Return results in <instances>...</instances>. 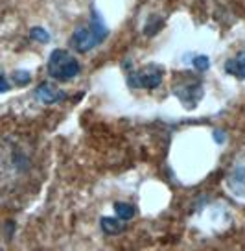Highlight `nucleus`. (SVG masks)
Segmentation results:
<instances>
[{
    "mask_svg": "<svg viewBox=\"0 0 245 251\" xmlns=\"http://www.w3.org/2000/svg\"><path fill=\"white\" fill-rule=\"evenodd\" d=\"M114 211H116V216L120 220H124V222L131 220L134 216V212H136L131 203H122V201H118V203L114 205Z\"/></svg>",
    "mask_w": 245,
    "mask_h": 251,
    "instance_id": "nucleus-9",
    "label": "nucleus"
},
{
    "mask_svg": "<svg viewBox=\"0 0 245 251\" xmlns=\"http://www.w3.org/2000/svg\"><path fill=\"white\" fill-rule=\"evenodd\" d=\"M164 71L158 65H146L138 71L129 72L127 81L133 89H157L162 83Z\"/></svg>",
    "mask_w": 245,
    "mask_h": 251,
    "instance_id": "nucleus-4",
    "label": "nucleus"
},
{
    "mask_svg": "<svg viewBox=\"0 0 245 251\" xmlns=\"http://www.w3.org/2000/svg\"><path fill=\"white\" fill-rule=\"evenodd\" d=\"M35 96H37L43 103H57L67 98V94H65L61 89H57L56 85H52V83H41V85L35 89Z\"/></svg>",
    "mask_w": 245,
    "mask_h": 251,
    "instance_id": "nucleus-6",
    "label": "nucleus"
},
{
    "mask_svg": "<svg viewBox=\"0 0 245 251\" xmlns=\"http://www.w3.org/2000/svg\"><path fill=\"white\" fill-rule=\"evenodd\" d=\"M225 72L238 79H245V50L225 63Z\"/></svg>",
    "mask_w": 245,
    "mask_h": 251,
    "instance_id": "nucleus-7",
    "label": "nucleus"
},
{
    "mask_svg": "<svg viewBox=\"0 0 245 251\" xmlns=\"http://www.w3.org/2000/svg\"><path fill=\"white\" fill-rule=\"evenodd\" d=\"M214 139H216L218 142L225 141V137H223V131H214Z\"/></svg>",
    "mask_w": 245,
    "mask_h": 251,
    "instance_id": "nucleus-14",
    "label": "nucleus"
},
{
    "mask_svg": "<svg viewBox=\"0 0 245 251\" xmlns=\"http://www.w3.org/2000/svg\"><path fill=\"white\" fill-rule=\"evenodd\" d=\"M124 220L120 218H102V229L105 235H118V233H122L124 229H126V224H122Z\"/></svg>",
    "mask_w": 245,
    "mask_h": 251,
    "instance_id": "nucleus-8",
    "label": "nucleus"
},
{
    "mask_svg": "<svg viewBox=\"0 0 245 251\" xmlns=\"http://www.w3.org/2000/svg\"><path fill=\"white\" fill-rule=\"evenodd\" d=\"M30 35H32V39L39 41V43H48L50 41V35H48V31L45 28H32Z\"/></svg>",
    "mask_w": 245,
    "mask_h": 251,
    "instance_id": "nucleus-10",
    "label": "nucleus"
},
{
    "mask_svg": "<svg viewBox=\"0 0 245 251\" xmlns=\"http://www.w3.org/2000/svg\"><path fill=\"white\" fill-rule=\"evenodd\" d=\"M6 91H9V81L0 74V93H6Z\"/></svg>",
    "mask_w": 245,
    "mask_h": 251,
    "instance_id": "nucleus-13",
    "label": "nucleus"
},
{
    "mask_svg": "<svg viewBox=\"0 0 245 251\" xmlns=\"http://www.w3.org/2000/svg\"><path fill=\"white\" fill-rule=\"evenodd\" d=\"M194 67L198 69V71L205 72L208 67H210V61H208V57L206 55H196L194 57Z\"/></svg>",
    "mask_w": 245,
    "mask_h": 251,
    "instance_id": "nucleus-11",
    "label": "nucleus"
},
{
    "mask_svg": "<svg viewBox=\"0 0 245 251\" xmlns=\"http://www.w3.org/2000/svg\"><path fill=\"white\" fill-rule=\"evenodd\" d=\"M107 33H109L107 26L103 24L102 17L94 11L92 21L89 23V26H85V28H78V30L74 31L72 43H74V47L78 48L79 52H89L90 48L98 47V45L107 37Z\"/></svg>",
    "mask_w": 245,
    "mask_h": 251,
    "instance_id": "nucleus-2",
    "label": "nucleus"
},
{
    "mask_svg": "<svg viewBox=\"0 0 245 251\" xmlns=\"http://www.w3.org/2000/svg\"><path fill=\"white\" fill-rule=\"evenodd\" d=\"M81 67H79L78 59L70 55L67 50L57 48L50 54V61H48V72L54 79L59 81H68L74 76H78Z\"/></svg>",
    "mask_w": 245,
    "mask_h": 251,
    "instance_id": "nucleus-3",
    "label": "nucleus"
},
{
    "mask_svg": "<svg viewBox=\"0 0 245 251\" xmlns=\"http://www.w3.org/2000/svg\"><path fill=\"white\" fill-rule=\"evenodd\" d=\"M13 79H15L17 85H28V83H30V79H32V76H30V72L17 71L15 74H13Z\"/></svg>",
    "mask_w": 245,
    "mask_h": 251,
    "instance_id": "nucleus-12",
    "label": "nucleus"
},
{
    "mask_svg": "<svg viewBox=\"0 0 245 251\" xmlns=\"http://www.w3.org/2000/svg\"><path fill=\"white\" fill-rule=\"evenodd\" d=\"M35 172L33 148L22 139L0 142V196H15Z\"/></svg>",
    "mask_w": 245,
    "mask_h": 251,
    "instance_id": "nucleus-1",
    "label": "nucleus"
},
{
    "mask_svg": "<svg viewBox=\"0 0 245 251\" xmlns=\"http://www.w3.org/2000/svg\"><path fill=\"white\" fill-rule=\"evenodd\" d=\"M225 187L232 198L245 201V163H238L225 179Z\"/></svg>",
    "mask_w": 245,
    "mask_h": 251,
    "instance_id": "nucleus-5",
    "label": "nucleus"
}]
</instances>
